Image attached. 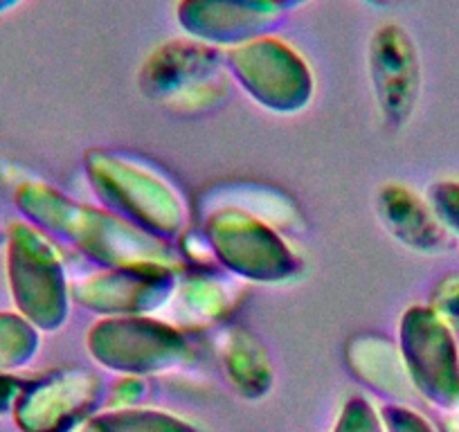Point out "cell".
<instances>
[{
  "instance_id": "cell-1",
  "label": "cell",
  "mask_w": 459,
  "mask_h": 432,
  "mask_svg": "<svg viewBox=\"0 0 459 432\" xmlns=\"http://www.w3.org/2000/svg\"><path fill=\"white\" fill-rule=\"evenodd\" d=\"M180 23L210 41H241L266 32L280 19L273 0H183Z\"/></svg>"
},
{
  "instance_id": "cell-2",
  "label": "cell",
  "mask_w": 459,
  "mask_h": 432,
  "mask_svg": "<svg viewBox=\"0 0 459 432\" xmlns=\"http://www.w3.org/2000/svg\"><path fill=\"white\" fill-rule=\"evenodd\" d=\"M372 70L377 82L394 99L414 95L419 82V64L414 48L403 30L387 25L372 41Z\"/></svg>"
},
{
  "instance_id": "cell-3",
  "label": "cell",
  "mask_w": 459,
  "mask_h": 432,
  "mask_svg": "<svg viewBox=\"0 0 459 432\" xmlns=\"http://www.w3.org/2000/svg\"><path fill=\"white\" fill-rule=\"evenodd\" d=\"M432 203L439 212L441 221L450 228V232L459 235V183H444L435 187Z\"/></svg>"
},
{
  "instance_id": "cell-4",
  "label": "cell",
  "mask_w": 459,
  "mask_h": 432,
  "mask_svg": "<svg viewBox=\"0 0 459 432\" xmlns=\"http://www.w3.org/2000/svg\"><path fill=\"white\" fill-rule=\"evenodd\" d=\"M441 304H444L441 308L446 311V315H448L455 324H459V280L453 281V284L446 289Z\"/></svg>"
},
{
  "instance_id": "cell-5",
  "label": "cell",
  "mask_w": 459,
  "mask_h": 432,
  "mask_svg": "<svg viewBox=\"0 0 459 432\" xmlns=\"http://www.w3.org/2000/svg\"><path fill=\"white\" fill-rule=\"evenodd\" d=\"M19 3H21V0H0V14H3V12H7V10H12V7H16Z\"/></svg>"
},
{
  "instance_id": "cell-6",
  "label": "cell",
  "mask_w": 459,
  "mask_h": 432,
  "mask_svg": "<svg viewBox=\"0 0 459 432\" xmlns=\"http://www.w3.org/2000/svg\"><path fill=\"white\" fill-rule=\"evenodd\" d=\"M450 432H459V419H455V423L450 426Z\"/></svg>"
},
{
  "instance_id": "cell-7",
  "label": "cell",
  "mask_w": 459,
  "mask_h": 432,
  "mask_svg": "<svg viewBox=\"0 0 459 432\" xmlns=\"http://www.w3.org/2000/svg\"><path fill=\"white\" fill-rule=\"evenodd\" d=\"M273 3H277V5H280V3H289V0H273Z\"/></svg>"
},
{
  "instance_id": "cell-8",
  "label": "cell",
  "mask_w": 459,
  "mask_h": 432,
  "mask_svg": "<svg viewBox=\"0 0 459 432\" xmlns=\"http://www.w3.org/2000/svg\"><path fill=\"white\" fill-rule=\"evenodd\" d=\"M369 3H378V0H369Z\"/></svg>"
}]
</instances>
